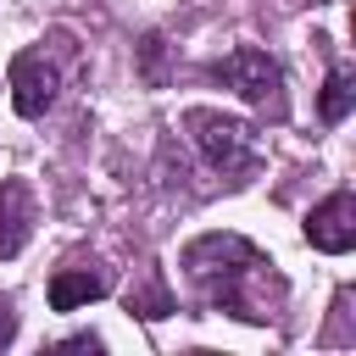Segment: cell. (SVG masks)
Wrapping results in <instances>:
<instances>
[{"mask_svg": "<svg viewBox=\"0 0 356 356\" xmlns=\"http://www.w3.org/2000/svg\"><path fill=\"white\" fill-rule=\"evenodd\" d=\"M189 128H195V145L206 150V161L217 172H245L256 161V139H250L245 122L217 117V111H189Z\"/></svg>", "mask_w": 356, "mask_h": 356, "instance_id": "6da1fadb", "label": "cell"}, {"mask_svg": "<svg viewBox=\"0 0 356 356\" xmlns=\"http://www.w3.org/2000/svg\"><path fill=\"white\" fill-rule=\"evenodd\" d=\"M228 89H239L245 100H256V106H267V95L278 89V67L267 61V50H256V44H239V50H228L217 67H211Z\"/></svg>", "mask_w": 356, "mask_h": 356, "instance_id": "7a4b0ae2", "label": "cell"}, {"mask_svg": "<svg viewBox=\"0 0 356 356\" xmlns=\"http://www.w3.org/2000/svg\"><path fill=\"white\" fill-rule=\"evenodd\" d=\"M306 239H312L317 250H328V256H339V250L356 245V200H350V189H339V195H328L323 206H312Z\"/></svg>", "mask_w": 356, "mask_h": 356, "instance_id": "3957f363", "label": "cell"}, {"mask_svg": "<svg viewBox=\"0 0 356 356\" xmlns=\"http://www.w3.org/2000/svg\"><path fill=\"white\" fill-rule=\"evenodd\" d=\"M50 95H56V72L39 56H17L11 61V100H17V111L22 117H39L50 106Z\"/></svg>", "mask_w": 356, "mask_h": 356, "instance_id": "277c9868", "label": "cell"}, {"mask_svg": "<svg viewBox=\"0 0 356 356\" xmlns=\"http://www.w3.org/2000/svg\"><path fill=\"white\" fill-rule=\"evenodd\" d=\"M28 222H33V195H28V184H6V189H0V256H17V250H22Z\"/></svg>", "mask_w": 356, "mask_h": 356, "instance_id": "5b68a950", "label": "cell"}, {"mask_svg": "<svg viewBox=\"0 0 356 356\" xmlns=\"http://www.w3.org/2000/svg\"><path fill=\"white\" fill-rule=\"evenodd\" d=\"M100 295H106V278L100 273H56L50 278V306L56 312H72V306L100 300Z\"/></svg>", "mask_w": 356, "mask_h": 356, "instance_id": "8992f818", "label": "cell"}, {"mask_svg": "<svg viewBox=\"0 0 356 356\" xmlns=\"http://www.w3.org/2000/svg\"><path fill=\"white\" fill-rule=\"evenodd\" d=\"M323 122H339L345 111H350V72L339 67V72H328V83H323Z\"/></svg>", "mask_w": 356, "mask_h": 356, "instance_id": "52a82bcc", "label": "cell"}, {"mask_svg": "<svg viewBox=\"0 0 356 356\" xmlns=\"http://www.w3.org/2000/svg\"><path fill=\"white\" fill-rule=\"evenodd\" d=\"M6 339H11V312L0 306V345H6Z\"/></svg>", "mask_w": 356, "mask_h": 356, "instance_id": "ba28073f", "label": "cell"}]
</instances>
